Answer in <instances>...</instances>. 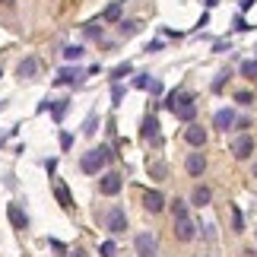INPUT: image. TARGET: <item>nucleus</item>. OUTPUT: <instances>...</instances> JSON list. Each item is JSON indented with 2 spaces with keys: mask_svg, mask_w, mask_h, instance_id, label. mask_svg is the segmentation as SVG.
Instances as JSON below:
<instances>
[{
  "mask_svg": "<svg viewBox=\"0 0 257 257\" xmlns=\"http://www.w3.org/2000/svg\"><path fill=\"white\" fill-rule=\"evenodd\" d=\"M111 156H114L111 146H95V150H89L83 159H80V172H83V175H95L108 159H111Z\"/></svg>",
  "mask_w": 257,
  "mask_h": 257,
  "instance_id": "obj_1",
  "label": "nucleus"
},
{
  "mask_svg": "<svg viewBox=\"0 0 257 257\" xmlns=\"http://www.w3.org/2000/svg\"><path fill=\"white\" fill-rule=\"evenodd\" d=\"M172 111L181 117V121L191 124L194 117H197V98L191 92H175V102H172Z\"/></svg>",
  "mask_w": 257,
  "mask_h": 257,
  "instance_id": "obj_2",
  "label": "nucleus"
},
{
  "mask_svg": "<svg viewBox=\"0 0 257 257\" xmlns=\"http://www.w3.org/2000/svg\"><path fill=\"white\" fill-rule=\"evenodd\" d=\"M134 251L140 257H156V254H159V238H156L153 232H140L134 238Z\"/></svg>",
  "mask_w": 257,
  "mask_h": 257,
  "instance_id": "obj_3",
  "label": "nucleus"
},
{
  "mask_svg": "<svg viewBox=\"0 0 257 257\" xmlns=\"http://www.w3.org/2000/svg\"><path fill=\"white\" fill-rule=\"evenodd\" d=\"M105 225H108V232H111V235H124V232H127V213L121 210V206L108 210V216H105Z\"/></svg>",
  "mask_w": 257,
  "mask_h": 257,
  "instance_id": "obj_4",
  "label": "nucleus"
},
{
  "mask_svg": "<svg viewBox=\"0 0 257 257\" xmlns=\"http://www.w3.org/2000/svg\"><path fill=\"white\" fill-rule=\"evenodd\" d=\"M194 235H197V225L191 216H178L175 219V238L178 241H194Z\"/></svg>",
  "mask_w": 257,
  "mask_h": 257,
  "instance_id": "obj_5",
  "label": "nucleus"
},
{
  "mask_svg": "<svg viewBox=\"0 0 257 257\" xmlns=\"http://www.w3.org/2000/svg\"><path fill=\"white\" fill-rule=\"evenodd\" d=\"M124 187V178L117 175V172H105L102 175V181H98V191H102L105 197H114L117 191H121Z\"/></svg>",
  "mask_w": 257,
  "mask_h": 257,
  "instance_id": "obj_6",
  "label": "nucleus"
},
{
  "mask_svg": "<svg viewBox=\"0 0 257 257\" xmlns=\"http://www.w3.org/2000/svg\"><path fill=\"white\" fill-rule=\"evenodd\" d=\"M38 70H42V61H38V57H23L19 67H16V76L19 80H35Z\"/></svg>",
  "mask_w": 257,
  "mask_h": 257,
  "instance_id": "obj_7",
  "label": "nucleus"
},
{
  "mask_svg": "<svg viewBox=\"0 0 257 257\" xmlns=\"http://www.w3.org/2000/svg\"><path fill=\"white\" fill-rule=\"evenodd\" d=\"M140 137H143V140H150V143H156V146L162 143V137H159V121H156V114H146V117H143Z\"/></svg>",
  "mask_w": 257,
  "mask_h": 257,
  "instance_id": "obj_8",
  "label": "nucleus"
},
{
  "mask_svg": "<svg viewBox=\"0 0 257 257\" xmlns=\"http://www.w3.org/2000/svg\"><path fill=\"white\" fill-rule=\"evenodd\" d=\"M213 127L216 131H235V111L232 108H219L213 114Z\"/></svg>",
  "mask_w": 257,
  "mask_h": 257,
  "instance_id": "obj_9",
  "label": "nucleus"
},
{
  "mask_svg": "<svg viewBox=\"0 0 257 257\" xmlns=\"http://www.w3.org/2000/svg\"><path fill=\"white\" fill-rule=\"evenodd\" d=\"M143 206H146V213H162L165 210V197L159 191H143Z\"/></svg>",
  "mask_w": 257,
  "mask_h": 257,
  "instance_id": "obj_10",
  "label": "nucleus"
},
{
  "mask_svg": "<svg viewBox=\"0 0 257 257\" xmlns=\"http://www.w3.org/2000/svg\"><path fill=\"white\" fill-rule=\"evenodd\" d=\"M184 169H187V175H191V178H200V175L206 172L203 153H191V156H187V162H184Z\"/></svg>",
  "mask_w": 257,
  "mask_h": 257,
  "instance_id": "obj_11",
  "label": "nucleus"
},
{
  "mask_svg": "<svg viewBox=\"0 0 257 257\" xmlns=\"http://www.w3.org/2000/svg\"><path fill=\"white\" fill-rule=\"evenodd\" d=\"M7 216H10V222H13V229H19V232L29 229V216L23 213V206H19V203H10L7 206Z\"/></svg>",
  "mask_w": 257,
  "mask_h": 257,
  "instance_id": "obj_12",
  "label": "nucleus"
},
{
  "mask_svg": "<svg viewBox=\"0 0 257 257\" xmlns=\"http://www.w3.org/2000/svg\"><path fill=\"white\" fill-rule=\"evenodd\" d=\"M80 80H83V73L76 70V67H64V70H57L54 86H73V83H80Z\"/></svg>",
  "mask_w": 257,
  "mask_h": 257,
  "instance_id": "obj_13",
  "label": "nucleus"
},
{
  "mask_svg": "<svg viewBox=\"0 0 257 257\" xmlns=\"http://www.w3.org/2000/svg\"><path fill=\"white\" fill-rule=\"evenodd\" d=\"M251 153H254V140H251V137H238V140L232 143V156H235V159H248Z\"/></svg>",
  "mask_w": 257,
  "mask_h": 257,
  "instance_id": "obj_14",
  "label": "nucleus"
},
{
  "mask_svg": "<svg viewBox=\"0 0 257 257\" xmlns=\"http://www.w3.org/2000/svg\"><path fill=\"white\" fill-rule=\"evenodd\" d=\"M54 197H57V203H61L64 210H73V194L67 191L64 181H54Z\"/></svg>",
  "mask_w": 257,
  "mask_h": 257,
  "instance_id": "obj_15",
  "label": "nucleus"
},
{
  "mask_svg": "<svg viewBox=\"0 0 257 257\" xmlns=\"http://www.w3.org/2000/svg\"><path fill=\"white\" fill-rule=\"evenodd\" d=\"M210 200H213V191H210L206 184H197V187H194V197H191V203H194V206H206Z\"/></svg>",
  "mask_w": 257,
  "mask_h": 257,
  "instance_id": "obj_16",
  "label": "nucleus"
},
{
  "mask_svg": "<svg viewBox=\"0 0 257 257\" xmlns=\"http://www.w3.org/2000/svg\"><path fill=\"white\" fill-rule=\"evenodd\" d=\"M184 140L191 143V146H203V143H206V131L194 124V127H187V131H184Z\"/></svg>",
  "mask_w": 257,
  "mask_h": 257,
  "instance_id": "obj_17",
  "label": "nucleus"
},
{
  "mask_svg": "<svg viewBox=\"0 0 257 257\" xmlns=\"http://www.w3.org/2000/svg\"><path fill=\"white\" fill-rule=\"evenodd\" d=\"M121 13H124V0H114V4L105 7L102 19H105V23H117V19H121Z\"/></svg>",
  "mask_w": 257,
  "mask_h": 257,
  "instance_id": "obj_18",
  "label": "nucleus"
},
{
  "mask_svg": "<svg viewBox=\"0 0 257 257\" xmlns=\"http://www.w3.org/2000/svg\"><path fill=\"white\" fill-rule=\"evenodd\" d=\"M67 108H70V102H67V98H61V102H54V105H51V114H54V121H57V124L64 121Z\"/></svg>",
  "mask_w": 257,
  "mask_h": 257,
  "instance_id": "obj_19",
  "label": "nucleus"
},
{
  "mask_svg": "<svg viewBox=\"0 0 257 257\" xmlns=\"http://www.w3.org/2000/svg\"><path fill=\"white\" fill-rule=\"evenodd\" d=\"M229 70H219V73H216L213 76V83H210V89H213V92H219V89H225V83H229Z\"/></svg>",
  "mask_w": 257,
  "mask_h": 257,
  "instance_id": "obj_20",
  "label": "nucleus"
},
{
  "mask_svg": "<svg viewBox=\"0 0 257 257\" xmlns=\"http://www.w3.org/2000/svg\"><path fill=\"white\" fill-rule=\"evenodd\" d=\"M83 35H86V38H92V42H98V38H102V26H98V23H86Z\"/></svg>",
  "mask_w": 257,
  "mask_h": 257,
  "instance_id": "obj_21",
  "label": "nucleus"
},
{
  "mask_svg": "<svg viewBox=\"0 0 257 257\" xmlns=\"http://www.w3.org/2000/svg\"><path fill=\"white\" fill-rule=\"evenodd\" d=\"M150 175L156 178V181H165V178H169V169H165L162 162H153V165H150Z\"/></svg>",
  "mask_w": 257,
  "mask_h": 257,
  "instance_id": "obj_22",
  "label": "nucleus"
},
{
  "mask_svg": "<svg viewBox=\"0 0 257 257\" xmlns=\"http://www.w3.org/2000/svg\"><path fill=\"white\" fill-rule=\"evenodd\" d=\"M241 76L257 80V61H241Z\"/></svg>",
  "mask_w": 257,
  "mask_h": 257,
  "instance_id": "obj_23",
  "label": "nucleus"
},
{
  "mask_svg": "<svg viewBox=\"0 0 257 257\" xmlns=\"http://www.w3.org/2000/svg\"><path fill=\"white\" fill-rule=\"evenodd\" d=\"M95 131H98V114H89V117H86V124H83V134H86V137H92Z\"/></svg>",
  "mask_w": 257,
  "mask_h": 257,
  "instance_id": "obj_24",
  "label": "nucleus"
},
{
  "mask_svg": "<svg viewBox=\"0 0 257 257\" xmlns=\"http://www.w3.org/2000/svg\"><path fill=\"white\" fill-rule=\"evenodd\" d=\"M140 32V23L137 19H127V23H121V35H137Z\"/></svg>",
  "mask_w": 257,
  "mask_h": 257,
  "instance_id": "obj_25",
  "label": "nucleus"
},
{
  "mask_svg": "<svg viewBox=\"0 0 257 257\" xmlns=\"http://www.w3.org/2000/svg\"><path fill=\"white\" fill-rule=\"evenodd\" d=\"M64 57H67V61H80V57H83V48H80V45L64 48Z\"/></svg>",
  "mask_w": 257,
  "mask_h": 257,
  "instance_id": "obj_26",
  "label": "nucleus"
},
{
  "mask_svg": "<svg viewBox=\"0 0 257 257\" xmlns=\"http://www.w3.org/2000/svg\"><path fill=\"white\" fill-rule=\"evenodd\" d=\"M235 102H238V105H251L254 92H251V89H241V92H235Z\"/></svg>",
  "mask_w": 257,
  "mask_h": 257,
  "instance_id": "obj_27",
  "label": "nucleus"
},
{
  "mask_svg": "<svg viewBox=\"0 0 257 257\" xmlns=\"http://www.w3.org/2000/svg\"><path fill=\"white\" fill-rule=\"evenodd\" d=\"M127 73H134V64H121V67H114V70H111V80H121V76H127Z\"/></svg>",
  "mask_w": 257,
  "mask_h": 257,
  "instance_id": "obj_28",
  "label": "nucleus"
},
{
  "mask_svg": "<svg viewBox=\"0 0 257 257\" xmlns=\"http://www.w3.org/2000/svg\"><path fill=\"white\" fill-rule=\"evenodd\" d=\"M98 254H102V257H114V254H117V244H114V241H105L102 248H98Z\"/></svg>",
  "mask_w": 257,
  "mask_h": 257,
  "instance_id": "obj_29",
  "label": "nucleus"
},
{
  "mask_svg": "<svg viewBox=\"0 0 257 257\" xmlns=\"http://www.w3.org/2000/svg\"><path fill=\"white\" fill-rule=\"evenodd\" d=\"M172 213H175V219L178 216H187V203L184 200H172Z\"/></svg>",
  "mask_w": 257,
  "mask_h": 257,
  "instance_id": "obj_30",
  "label": "nucleus"
},
{
  "mask_svg": "<svg viewBox=\"0 0 257 257\" xmlns=\"http://www.w3.org/2000/svg\"><path fill=\"white\" fill-rule=\"evenodd\" d=\"M232 225H235V232H244V219L238 210H232Z\"/></svg>",
  "mask_w": 257,
  "mask_h": 257,
  "instance_id": "obj_31",
  "label": "nucleus"
},
{
  "mask_svg": "<svg viewBox=\"0 0 257 257\" xmlns=\"http://www.w3.org/2000/svg\"><path fill=\"white\" fill-rule=\"evenodd\" d=\"M150 83H153V80H150V76H146V73H140V76H137V80H134V86H137V89H150Z\"/></svg>",
  "mask_w": 257,
  "mask_h": 257,
  "instance_id": "obj_32",
  "label": "nucleus"
},
{
  "mask_svg": "<svg viewBox=\"0 0 257 257\" xmlns=\"http://www.w3.org/2000/svg\"><path fill=\"white\" fill-rule=\"evenodd\" d=\"M232 29H235V32H248L251 26H248V19H241V16H238V19H235V26H232Z\"/></svg>",
  "mask_w": 257,
  "mask_h": 257,
  "instance_id": "obj_33",
  "label": "nucleus"
},
{
  "mask_svg": "<svg viewBox=\"0 0 257 257\" xmlns=\"http://www.w3.org/2000/svg\"><path fill=\"white\" fill-rule=\"evenodd\" d=\"M121 98H124V86H114V89H111V102L117 105V102H121Z\"/></svg>",
  "mask_w": 257,
  "mask_h": 257,
  "instance_id": "obj_34",
  "label": "nucleus"
},
{
  "mask_svg": "<svg viewBox=\"0 0 257 257\" xmlns=\"http://www.w3.org/2000/svg\"><path fill=\"white\" fill-rule=\"evenodd\" d=\"M51 248H54L57 254H61V257H67V248H64V244H61V241H57V238H51Z\"/></svg>",
  "mask_w": 257,
  "mask_h": 257,
  "instance_id": "obj_35",
  "label": "nucleus"
},
{
  "mask_svg": "<svg viewBox=\"0 0 257 257\" xmlns=\"http://www.w3.org/2000/svg\"><path fill=\"white\" fill-rule=\"evenodd\" d=\"M61 146H64V150H70V146H73V137L70 134H61Z\"/></svg>",
  "mask_w": 257,
  "mask_h": 257,
  "instance_id": "obj_36",
  "label": "nucleus"
},
{
  "mask_svg": "<svg viewBox=\"0 0 257 257\" xmlns=\"http://www.w3.org/2000/svg\"><path fill=\"white\" fill-rule=\"evenodd\" d=\"M150 92H153V95H159V92H162V83H159V80H153V83H150Z\"/></svg>",
  "mask_w": 257,
  "mask_h": 257,
  "instance_id": "obj_37",
  "label": "nucleus"
},
{
  "mask_svg": "<svg viewBox=\"0 0 257 257\" xmlns=\"http://www.w3.org/2000/svg\"><path fill=\"white\" fill-rule=\"evenodd\" d=\"M67 257H89V254H86V248H73V251L67 254Z\"/></svg>",
  "mask_w": 257,
  "mask_h": 257,
  "instance_id": "obj_38",
  "label": "nucleus"
},
{
  "mask_svg": "<svg viewBox=\"0 0 257 257\" xmlns=\"http://www.w3.org/2000/svg\"><path fill=\"white\" fill-rule=\"evenodd\" d=\"M254 178H257V162H254Z\"/></svg>",
  "mask_w": 257,
  "mask_h": 257,
  "instance_id": "obj_39",
  "label": "nucleus"
},
{
  "mask_svg": "<svg viewBox=\"0 0 257 257\" xmlns=\"http://www.w3.org/2000/svg\"><path fill=\"white\" fill-rule=\"evenodd\" d=\"M0 4H10V0H0Z\"/></svg>",
  "mask_w": 257,
  "mask_h": 257,
  "instance_id": "obj_40",
  "label": "nucleus"
},
{
  "mask_svg": "<svg viewBox=\"0 0 257 257\" xmlns=\"http://www.w3.org/2000/svg\"><path fill=\"white\" fill-rule=\"evenodd\" d=\"M0 76H4V73H0Z\"/></svg>",
  "mask_w": 257,
  "mask_h": 257,
  "instance_id": "obj_41",
  "label": "nucleus"
}]
</instances>
